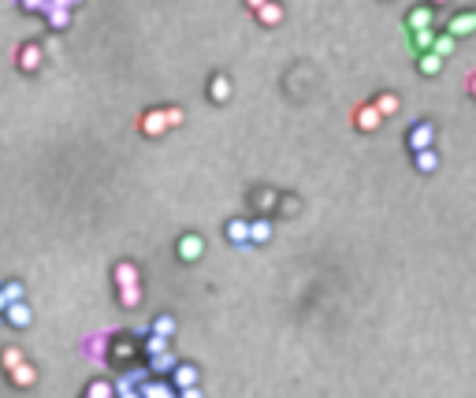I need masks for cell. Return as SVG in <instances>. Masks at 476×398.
I'll return each instance as SVG.
<instances>
[{"mask_svg": "<svg viewBox=\"0 0 476 398\" xmlns=\"http://www.w3.org/2000/svg\"><path fill=\"white\" fill-rule=\"evenodd\" d=\"M175 253H179V261H186V264L201 261V253H205V238H201V235H182L179 246H175Z\"/></svg>", "mask_w": 476, "mask_h": 398, "instance_id": "obj_1", "label": "cell"}, {"mask_svg": "<svg viewBox=\"0 0 476 398\" xmlns=\"http://www.w3.org/2000/svg\"><path fill=\"white\" fill-rule=\"evenodd\" d=\"M435 145V127L432 123H417L413 131H409V149L413 153H424Z\"/></svg>", "mask_w": 476, "mask_h": 398, "instance_id": "obj_2", "label": "cell"}, {"mask_svg": "<svg viewBox=\"0 0 476 398\" xmlns=\"http://www.w3.org/2000/svg\"><path fill=\"white\" fill-rule=\"evenodd\" d=\"M145 379H149V373H145V368H134V373L119 376V384H112V395H116V398L134 395V391H138V384H145Z\"/></svg>", "mask_w": 476, "mask_h": 398, "instance_id": "obj_3", "label": "cell"}, {"mask_svg": "<svg viewBox=\"0 0 476 398\" xmlns=\"http://www.w3.org/2000/svg\"><path fill=\"white\" fill-rule=\"evenodd\" d=\"M45 15H49V26H52V30H63V26L71 23V4H67V0H49Z\"/></svg>", "mask_w": 476, "mask_h": 398, "instance_id": "obj_4", "label": "cell"}, {"mask_svg": "<svg viewBox=\"0 0 476 398\" xmlns=\"http://www.w3.org/2000/svg\"><path fill=\"white\" fill-rule=\"evenodd\" d=\"M138 398H179L175 387L171 384H160V379H145V384H138V391H134Z\"/></svg>", "mask_w": 476, "mask_h": 398, "instance_id": "obj_5", "label": "cell"}, {"mask_svg": "<svg viewBox=\"0 0 476 398\" xmlns=\"http://www.w3.org/2000/svg\"><path fill=\"white\" fill-rule=\"evenodd\" d=\"M197 368L194 365H182V361H179V365L175 368H171V384H175L179 387V391H190V387H197Z\"/></svg>", "mask_w": 476, "mask_h": 398, "instance_id": "obj_6", "label": "cell"}, {"mask_svg": "<svg viewBox=\"0 0 476 398\" xmlns=\"http://www.w3.org/2000/svg\"><path fill=\"white\" fill-rule=\"evenodd\" d=\"M4 320L12 324V328H30L34 313H30V305H26V302H15V305H8V309H4Z\"/></svg>", "mask_w": 476, "mask_h": 398, "instance_id": "obj_7", "label": "cell"}, {"mask_svg": "<svg viewBox=\"0 0 476 398\" xmlns=\"http://www.w3.org/2000/svg\"><path fill=\"white\" fill-rule=\"evenodd\" d=\"M473 30H476V15L462 12V15L451 19V26H446V38H465V34H473Z\"/></svg>", "mask_w": 476, "mask_h": 398, "instance_id": "obj_8", "label": "cell"}, {"mask_svg": "<svg viewBox=\"0 0 476 398\" xmlns=\"http://www.w3.org/2000/svg\"><path fill=\"white\" fill-rule=\"evenodd\" d=\"M383 123V119H380V112H376V108H372V105H365V108H357V116H354V127H357V131H365V134H372V131H376V127Z\"/></svg>", "mask_w": 476, "mask_h": 398, "instance_id": "obj_9", "label": "cell"}, {"mask_svg": "<svg viewBox=\"0 0 476 398\" xmlns=\"http://www.w3.org/2000/svg\"><path fill=\"white\" fill-rule=\"evenodd\" d=\"M250 12H257L264 26H279V23H283V8H279V4H261V0H253Z\"/></svg>", "mask_w": 476, "mask_h": 398, "instance_id": "obj_10", "label": "cell"}, {"mask_svg": "<svg viewBox=\"0 0 476 398\" xmlns=\"http://www.w3.org/2000/svg\"><path fill=\"white\" fill-rule=\"evenodd\" d=\"M138 127H142V134H149V138H160V134H168V127H164V116H160V108H153V112H145Z\"/></svg>", "mask_w": 476, "mask_h": 398, "instance_id": "obj_11", "label": "cell"}, {"mask_svg": "<svg viewBox=\"0 0 476 398\" xmlns=\"http://www.w3.org/2000/svg\"><path fill=\"white\" fill-rule=\"evenodd\" d=\"M105 354H108V331H97V335H89L86 339V357L89 361H105Z\"/></svg>", "mask_w": 476, "mask_h": 398, "instance_id": "obj_12", "label": "cell"}, {"mask_svg": "<svg viewBox=\"0 0 476 398\" xmlns=\"http://www.w3.org/2000/svg\"><path fill=\"white\" fill-rule=\"evenodd\" d=\"M41 56H45V52H41V45H23V49H19V67L23 71H38L41 67Z\"/></svg>", "mask_w": 476, "mask_h": 398, "instance_id": "obj_13", "label": "cell"}, {"mask_svg": "<svg viewBox=\"0 0 476 398\" xmlns=\"http://www.w3.org/2000/svg\"><path fill=\"white\" fill-rule=\"evenodd\" d=\"M208 97H213L216 105H227V101H231V78H227V75H216L213 82H208Z\"/></svg>", "mask_w": 476, "mask_h": 398, "instance_id": "obj_14", "label": "cell"}, {"mask_svg": "<svg viewBox=\"0 0 476 398\" xmlns=\"http://www.w3.org/2000/svg\"><path fill=\"white\" fill-rule=\"evenodd\" d=\"M8 376H12V384H15V387H34V384H38V368H34L30 361H23V365H19V368H12Z\"/></svg>", "mask_w": 476, "mask_h": 398, "instance_id": "obj_15", "label": "cell"}, {"mask_svg": "<svg viewBox=\"0 0 476 398\" xmlns=\"http://www.w3.org/2000/svg\"><path fill=\"white\" fill-rule=\"evenodd\" d=\"M406 23H409V30H432V8H409V15H406Z\"/></svg>", "mask_w": 476, "mask_h": 398, "instance_id": "obj_16", "label": "cell"}, {"mask_svg": "<svg viewBox=\"0 0 476 398\" xmlns=\"http://www.w3.org/2000/svg\"><path fill=\"white\" fill-rule=\"evenodd\" d=\"M112 280H116V286H119V291H123V286H142L138 283V268H134V264H116V272H112Z\"/></svg>", "mask_w": 476, "mask_h": 398, "instance_id": "obj_17", "label": "cell"}, {"mask_svg": "<svg viewBox=\"0 0 476 398\" xmlns=\"http://www.w3.org/2000/svg\"><path fill=\"white\" fill-rule=\"evenodd\" d=\"M175 328H179V320L171 317V313H160L157 320H153V328H149V335H160V339H171L175 335Z\"/></svg>", "mask_w": 476, "mask_h": 398, "instance_id": "obj_18", "label": "cell"}, {"mask_svg": "<svg viewBox=\"0 0 476 398\" xmlns=\"http://www.w3.org/2000/svg\"><path fill=\"white\" fill-rule=\"evenodd\" d=\"M227 238H231L235 246H250V224H246V220H231V224H227Z\"/></svg>", "mask_w": 476, "mask_h": 398, "instance_id": "obj_19", "label": "cell"}, {"mask_svg": "<svg viewBox=\"0 0 476 398\" xmlns=\"http://www.w3.org/2000/svg\"><path fill=\"white\" fill-rule=\"evenodd\" d=\"M413 164H417V171H420V175H432V171L439 168V153H435V149L413 153Z\"/></svg>", "mask_w": 476, "mask_h": 398, "instance_id": "obj_20", "label": "cell"}, {"mask_svg": "<svg viewBox=\"0 0 476 398\" xmlns=\"http://www.w3.org/2000/svg\"><path fill=\"white\" fill-rule=\"evenodd\" d=\"M26 361V354L19 346H8V350H0V368H4V373H12V368H19Z\"/></svg>", "mask_w": 476, "mask_h": 398, "instance_id": "obj_21", "label": "cell"}, {"mask_svg": "<svg viewBox=\"0 0 476 398\" xmlns=\"http://www.w3.org/2000/svg\"><path fill=\"white\" fill-rule=\"evenodd\" d=\"M175 365H179V357L168 350V354H157V357H153V365L145 368V373H157V376H164V373H171Z\"/></svg>", "mask_w": 476, "mask_h": 398, "instance_id": "obj_22", "label": "cell"}, {"mask_svg": "<svg viewBox=\"0 0 476 398\" xmlns=\"http://www.w3.org/2000/svg\"><path fill=\"white\" fill-rule=\"evenodd\" d=\"M268 238H272V224H268V220H253V224H250V242L264 246Z\"/></svg>", "mask_w": 476, "mask_h": 398, "instance_id": "obj_23", "label": "cell"}, {"mask_svg": "<svg viewBox=\"0 0 476 398\" xmlns=\"http://www.w3.org/2000/svg\"><path fill=\"white\" fill-rule=\"evenodd\" d=\"M417 67H420V75H439V71H443V60L432 56V52H420Z\"/></svg>", "mask_w": 476, "mask_h": 398, "instance_id": "obj_24", "label": "cell"}, {"mask_svg": "<svg viewBox=\"0 0 476 398\" xmlns=\"http://www.w3.org/2000/svg\"><path fill=\"white\" fill-rule=\"evenodd\" d=\"M372 108L380 112V119H383V116H395V112H398V97H395V94H380Z\"/></svg>", "mask_w": 476, "mask_h": 398, "instance_id": "obj_25", "label": "cell"}, {"mask_svg": "<svg viewBox=\"0 0 476 398\" xmlns=\"http://www.w3.org/2000/svg\"><path fill=\"white\" fill-rule=\"evenodd\" d=\"M138 302H142V286H123V291H119V305H123V309H134Z\"/></svg>", "mask_w": 476, "mask_h": 398, "instance_id": "obj_26", "label": "cell"}, {"mask_svg": "<svg viewBox=\"0 0 476 398\" xmlns=\"http://www.w3.org/2000/svg\"><path fill=\"white\" fill-rule=\"evenodd\" d=\"M428 52H432V56H439V60H446V56L454 52V38H446V34H443V38H435Z\"/></svg>", "mask_w": 476, "mask_h": 398, "instance_id": "obj_27", "label": "cell"}, {"mask_svg": "<svg viewBox=\"0 0 476 398\" xmlns=\"http://www.w3.org/2000/svg\"><path fill=\"white\" fill-rule=\"evenodd\" d=\"M86 398H116L112 395V384H108V379H94V384H89V391H86Z\"/></svg>", "mask_w": 476, "mask_h": 398, "instance_id": "obj_28", "label": "cell"}, {"mask_svg": "<svg viewBox=\"0 0 476 398\" xmlns=\"http://www.w3.org/2000/svg\"><path fill=\"white\" fill-rule=\"evenodd\" d=\"M160 116H164V127H182V119H186V112H182V108H160Z\"/></svg>", "mask_w": 476, "mask_h": 398, "instance_id": "obj_29", "label": "cell"}, {"mask_svg": "<svg viewBox=\"0 0 476 398\" xmlns=\"http://www.w3.org/2000/svg\"><path fill=\"white\" fill-rule=\"evenodd\" d=\"M145 354H168V339H160V335H145Z\"/></svg>", "mask_w": 476, "mask_h": 398, "instance_id": "obj_30", "label": "cell"}, {"mask_svg": "<svg viewBox=\"0 0 476 398\" xmlns=\"http://www.w3.org/2000/svg\"><path fill=\"white\" fill-rule=\"evenodd\" d=\"M0 294H4V302L8 305H15V302H23V283H8V286H0Z\"/></svg>", "mask_w": 476, "mask_h": 398, "instance_id": "obj_31", "label": "cell"}, {"mask_svg": "<svg viewBox=\"0 0 476 398\" xmlns=\"http://www.w3.org/2000/svg\"><path fill=\"white\" fill-rule=\"evenodd\" d=\"M432 41H435V34H432V30H417V34H413V49H420V52L432 49Z\"/></svg>", "mask_w": 476, "mask_h": 398, "instance_id": "obj_32", "label": "cell"}, {"mask_svg": "<svg viewBox=\"0 0 476 398\" xmlns=\"http://www.w3.org/2000/svg\"><path fill=\"white\" fill-rule=\"evenodd\" d=\"M112 354H116L119 361H131V357H134V346L123 339V342H116V350H112Z\"/></svg>", "mask_w": 476, "mask_h": 398, "instance_id": "obj_33", "label": "cell"}, {"mask_svg": "<svg viewBox=\"0 0 476 398\" xmlns=\"http://www.w3.org/2000/svg\"><path fill=\"white\" fill-rule=\"evenodd\" d=\"M257 205L261 209H272V205H276V190H261L257 193Z\"/></svg>", "mask_w": 476, "mask_h": 398, "instance_id": "obj_34", "label": "cell"}, {"mask_svg": "<svg viewBox=\"0 0 476 398\" xmlns=\"http://www.w3.org/2000/svg\"><path fill=\"white\" fill-rule=\"evenodd\" d=\"M179 398H205V395H201V387H190V391H175Z\"/></svg>", "mask_w": 476, "mask_h": 398, "instance_id": "obj_35", "label": "cell"}, {"mask_svg": "<svg viewBox=\"0 0 476 398\" xmlns=\"http://www.w3.org/2000/svg\"><path fill=\"white\" fill-rule=\"evenodd\" d=\"M4 309H8V302H4V294H0V317H4Z\"/></svg>", "mask_w": 476, "mask_h": 398, "instance_id": "obj_36", "label": "cell"}, {"mask_svg": "<svg viewBox=\"0 0 476 398\" xmlns=\"http://www.w3.org/2000/svg\"><path fill=\"white\" fill-rule=\"evenodd\" d=\"M123 398H138V395H123Z\"/></svg>", "mask_w": 476, "mask_h": 398, "instance_id": "obj_37", "label": "cell"}, {"mask_svg": "<svg viewBox=\"0 0 476 398\" xmlns=\"http://www.w3.org/2000/svg\"><path fill=\"white\" fill-rule=\"evenodd\" d=\"M82 398H86V395H82Z\"/></svg>", "mask_w": 476, "mask_h": 398, "instance_id": "obj_38", "label": "cell"}]
</instances>
